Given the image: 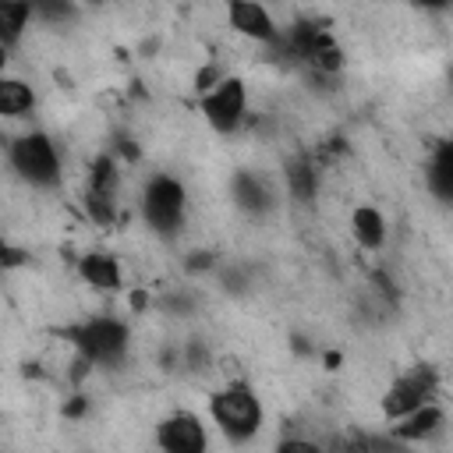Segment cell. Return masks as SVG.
<instances>
[{
	"label": "cell",
	"instance_id": "2",
	"mask_svg": "<svg viewBox=\"0 0 453 453\" xmlns=\"http://www.w3.org/2000/svg\"><path fill=\"white\" fill-rule=\"evenodd\" d=\"M11 163L28 180H53L57 177V149L46 134H21L11 145Z\"/></svg>",
	"mask_w": 453,
	"mask_h": 453
},
{
	"label": "cell",
	"instance_id": "3",
	"mask_svg": "<svg viewBox=\"0 0 453 453\" xmlns=\"http://www.w3.org/2000/svg\"><path fill=\"white\" fill-rule=\"evenodd\" d=\"M142 212L156 230L177 226V219L184 212V188L170 177H152L145 184V195H142Z\"/></svg>",
	"mask_w": 453,
	"mask_h": 453
},
{
	"label": "cell",
	"instance_id": "5",
	"mask_svg": "<svg viewBox=\"0 0 453 453\" xmlns=\"http://www.w3.org/2000/svg\"><path fill=\"white\" fill-rule=\"evenodd\" d=\"M163 453H205V428L195 414H173L159 425Z\"/></svg>",
	"mask_w": 453,
	"mask_h": 453
},
{
	"label": "cell",
	"instance_id": "14",
	"mask_svg": "<svg viewBox=\"0 0 453 453\" xmlns=\"http://www.w3.org/2000/svg\"><path fill=\"white\" fill-rule=\"evenodd\" d=\"M432 180H435L439 195H449V188H453V152H449V145L439 149V156L432 163Z\"/></svg>",
	"mask_w": 453,
	"mask_h": 453
},
{
	"label": "cell",
	"instance_id": "4",
	"mask_svg": "<svg viewBox=\"0 0 453 453\" xmlns=\"http://www.w3.org/2000/svg\"><path fill=\"white\" fill-rule=\"evenodd\" d=\"M78 343H81V350H85L88 357L110 361V357H117V354L124 350L127 329H124L120 322H113V319H92V322H85V326L78 329Z\"/></svg>",
	"mask_w": 453,
	"mask_h": 453
},
{
	"label": "cell",
	"instance_id": "12",
	"mask_svg": "<svg viewBox=\"0 0 453 453\" xmlns=\"http://www.w3.org/2000/svg\"><path fill=\"white\" fill-rule=\"evenodd\" d=\"M354 237L365 244V248H379L382 237H386V223L375 209H357L354 212Z\"/></svg>",
	"mask_w": 453,
	"mask_h": 453
},
{
	"label": "cell",
	"instance_id": "6",
	"mask_svg": "<svg viewBox=\"0 0 453 453\" xmlns=\"http://www.w3.org/2000/svg\"><path fill=\"white\" fill-rule=\"evenodd\" d=\"M244 106H248L244 85L234 81V78H230V81H219V85L202 99V110H205V117H209L216 127H234V124L241 120Z\"/></svg>",
	"mask_w": 453,
	"mask_h": 453
},
{
	"label": "cell",
	"instance_id": "15",
	"mask_svg": "<svg viewBox=\"0 0 453 453\" xmlns=\"http://www.w3.org/2000/svg\"><path fill=\"white\" fill-rule=\"evenodd\" d=\"M276 453H322V449L315 442H308V439H287V442H280Z\"/></svg>",
	"mask_w": 453,
	"mask_h": 453
},
{
	"label": "cell",
	"instance_id": "10",
	"mask_svg": "<svg viewBox=\"0 0 453 453\" xmlns=\"http://www.w3.org/2000/svg\"><path fill=\"white\" fill-rule=\"evenodd\" d=\"M32 110V88L18 78H0V113L4 117H25Z\"/></svg>",
	"mask_w": 453,
	"mask_h": 453
},
{
	"label": "cell",
	"instance_id": "9",
	"mask_svg": "<svg viewBox=\"0 0 453 453\" xmlns=\"http://www.w3.org/2000/svg\"><path fill=\"white\" fill-rule=\"evenodd\" d=\"M439 425H442V411L432 407V403H421V407H414L411 414H403V425H400L396 432L407 435V439H425V435H432Z\"/></svg>",
	"mask_w": 453,
	"mask_h": 453
},
{
	"label": "cell",
	"instance_id": "13",
	"mask_svg": "<svg viewBox=\"0 0 453 453\" xmlns=\"http://www.w3.org/2000/svg\"><path fill=\"white\" fill-rule=\"evenodd\" d=\"M25 18H28V4H7V0H0V35L4 39L18 35L21 25H25Z\"/></svg>",
	"mask_w": 453,
	"mask_h": 453
},
{
	"label": "cell",
	"instance_id": "8",
	"mask_svg": "<svg viewBox=\"0 0 453 453\" xmlns=\"http://www.w3.org/2000/svg\"><path fill=\"white\" fill-rule=\"evenodd\" d=\"M226 14H230V25L244 35H255V39H273L276 35V25H273L269 11L258 7V4H230Z\"/></svg>",
	"mask_w": 453,
	"mask_h": 453
},
{
	"label": "cell",
	"instance_id": "11",
	"mask_svg": "<svg viewBox=\"0 0 453 453\" xmlns=\"http://www.w3.org/2000/svg\"><path fill=\"white\" fill-rule=\"evenodd\" d=\"M81 276H85L92 287H99V290H110V287L120 283V269H117V262H113L110 255H88V258L81 262Z\"/></svg>",
	"mask_w": 453,
	"mask_h": 453
},
{
	"label": "cell",
	"instance_id": "1",
	"mask_svg": "<svg viewBox=\"0 0 453 453\" xmlns=\"http://www.w3.org/2000/svg\"><path fill=\"white\" fill-rule=\"evenodd\" d=\"M212 418L230 435H251L258 428V400L248 389H223L212 396Z\"/></svg>",
	"mask_w": 453,
	"mask_h": 453
},
{
	"label": "cell",
	"instance_id": "16",
	"mask_svg": "<svg viewBox=\"0 0 453 453\" xmlns=\"http://www.w3.org/2000/svg\"><path fill=\"white\" fill-rule=\"evenodd\" d=\"M4 60H7V57H4V46H0V67H4Z\"/></svg>",
	"mask_w": 453,
	"mask_h": 453
},
{
	"label": "cell",
	"instance_id": "7",
	"mask_svg": "<svg viewBox=\"0 0 453 453\" xmlns=\"http://www.w3.org/2000/svg\"><path fill=\"white\" fill-rule=\"evenodd\" d=\"M425 396H428V379H425V375H407V379H400V382L386 393L382 411H386L389 418H403V414H411L414 407H421Z\"/></svg>",
	"mask_w": 453,
	"mask_h": 453
}]
</instances>
